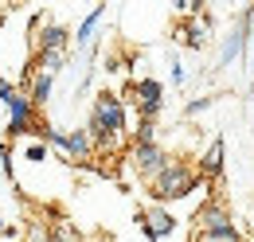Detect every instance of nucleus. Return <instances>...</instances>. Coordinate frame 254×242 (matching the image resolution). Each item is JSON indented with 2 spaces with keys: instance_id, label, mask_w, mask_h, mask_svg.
<instances>
[{
  "instance_id": "1",
  "label": "nucleus",
  "mask_w": 254,
  "mask_h": 242,
  "mask_svg": "<svg viewBox=\"0 0 254 242\" xmlns=\"http://www.w3.org/2000/svg\"><path fill=\"white\" fill-rule=\"evenodd\" d=\"M126 98L114 90H98L94 106H90V118H86V133L94 141L98 156H110V152L122 149V137H126Z\"/></svg>"
},
{
  "instance_id": "2",
  "label": "nucleus",
  "mask_w": 254,
  "mask_h": 242,
  "mask_svg": "<svg viewBox=\"0 0 254 242\" xmlns=\"http://www.w3.org/2000/svg\"><path fill=\"white\" fill-rule=\"evenodd\" d=\"M149 187V195H153V203H172V199H188L191 191H203V187H211V183L203 180L199 172H195V164H188V160H168V168L160 172L157 180L145 183Z\"/></svg>"
},
{
  "instance_id": "3",
  "label": "nucleus",
  "mask_w": 254,
  "mask_h": 242,
  "mask_svg": "<svg viewBox=\"0 0 254 242\" xmlns=\"http://www.w3.org/2000/svg\"><path fill=\"white\" fill-rule=\"evenodd\" d=\"M74 43V31L66 24H55L47 12H35L32 20V55H66Z\"/></svg>"
},
{
  "instance_id": "4",
  "label": "nucleus",
  "mask_w": 254,
  "mask_h": 242,
  "mask_svg": "<svg viewBox=\"0 0 254 242\" xmlns=\"http://www.w3.org/2000/svg\"><path fill=\"white\" fill-rule=\"evenodd\" d=\"M0 106L8 110V121H12V125L32 129L35 141H39V133H43V125H39V110L32 106V98L24 94V86H16V82L0 78Z\"/></svg>"
},
{
  "instance_id": "5",
  "label": "nucleus",
  "mask_w": 254,
  "mask_h": 242,
  "mask_svg": "<svg viewBox=\"0 0 254 242\" xmlns=\"http://www.w3.org/2000/svg\"><path fill=\"white\" fill-rule=\"evenodd\" d=\"M129 102L137 106V121H153L157 125L160 110H164V82L160 78H133V86H129Z\"/></svg>"
},
{
  "instance_id": "6",
  "label": "nucleus",
  "mask_w": 254,
  "mask_h": 242,
  "mask_svg": "<svg viewBox=\"0 0 254 242\" xmlns=\"http://www.w3.org/2000/svg\"><path fill=\"white\" fill-rule=\"evenodd\" d=\"M168 160H172V156H168V149H164L160 141H153V145H133V149H129V164H133V172L145 183L157 180L160 172L168 168Z\"/></svg>"
},
{
  "instance_id": "7",
  "label": "nucleus",
  "mask_w": 254,
  "mask_h": 242,
  "mask_svg": "<svg viewBox=\"0 0 254 242\" xmlns=\"http://www.w3.org/2000/svg\"><path fill=\"white\" fill-rule=\"evenodd\" d=\"M251 24H254V4H247V8L239 12V24H235V28L223 35V47H219V70H223V66H231L235 59H243V55H247Z\"/></svg>"
},
{
  "instance_id": "8",
  "label": "nucleus",
  "mask_w": 254,
  "mask_h": 242,
  "mask_svg": "<svg viewBox=\"0 0 254 242\" xmlns=\"http://www.w3.org/2000/svg\"><path fill=\"white\" fill-rule=\"evenodd\" d=\"M137 227H141V235L149 242H160L176 231V215L168 211V207H160V203H149V207L137 211Z\"/></svg>"
},
{
  "instance_id": "9",
  "label": "nucleus",
  "mask_w": 254,
  "mask_h": 242,
  "mask_svg": "<svg viewBox=\"0 0 254 242\" xmlns=\"http://www.w3.org/2000/svg\"><path fill=\"white\" fill-rule=\"evenodd\" d=\"M207 28H211V12H203L199 20H176V28H172V39L176 43H184L188 51H203L207 47Z\"/></svg>"
},
{
  "instance_id": "10",
  "label": "nucleus",
  "mask_w": 254,
  "mask_h": 242,
  "mask_svg": "<svg viewBox=\"0 0 254 242\" xmlns=\"http://www.w3.org/2000/svg\"><path fill=\"white\" fill-rule=\"evenodd\" d=\"M227 227H235V219H231L223 199H207L191 215V231H227Z\"/></svg>"
},
{
  "instance_id": "11",
  "label": "nucleus",
  "mask_w": 254,
  "mask_h": 242,
  "mask_svg": "<svg viewBox=\"0 0 254 242\" xmlns=\"http://www.w3.org/2000/svg\"><path fill=\"white\" fill-rule=\"evenodd\" d=\"M51 90H55V78L43 74V70H35L32 62H28V70H24V94L32 98L35 110H43V106L51 102Z\"/></svg>"
},
{
  "instance_id": "12",
  "label": "nucleus",
  "mask_w": 254,
  "mask_h": 242,
  "mask_svg": "<svg viewBox=\"0 0 254 242\" xmlns=\"http://www.w3.org/2000/svg\"><path fill=\"white\" fill-rule=\"evenodd\" d=\"M223 156H227V149H223V141L215 137V141H211V145L203 149V156H199V164H195V172H199V176H203L207 183H215V180L223 176V164H227Z\"/></svg>"
},
{
  "instance_id": "13",
  "label": "nucleus",
  "mask_w": 254,
  "mask_h": 242,
  "mask_svg": "<svg viewBox=\"0 0 254 242\" xmlns=\"http://www.w3.org/2000/svg\"><path fill=\"white\" fill-rule=\"evenodd\" d=\"M63 156H66V160H74V164H82V160H94V156H98L94 141H90V133H86V125L66 133V152H63Z\"/></svg>"
},
{
  "instance_id": "14",
  "label": "nucleus",
  "mask_w": 254,
  "mask_h": 242,
  "mask_svg": "<svg viewBox=\"0 0 254 242\" xmlns=\"http://www.w3.org/2000/svg\"><path fill=\"white\" fill-rule=\"evenodd\" d=\"M102 20H106V4H98L94 12L82 16V24L74 28V47H78V51H90V47H94V31H98Z\"/></svg>"
},
{
  "instance_id": "15",
  "label": "nucleus",
  "mask_w": 254,
  "mask_h": 242,
  "mask_svg": "<svg viewBox=\"0 0 254 242\" xmlns=\"http://www.w3.org/2000/svg\"><path fill=\"white\" fill-rule=\"evenodd\" d=\"M191 242H247L239 227H227V231H191Z\"/></svg>"
},
{
  "instance_id": "16",
  "label": "nucleus",
  "mask_w": 254,
  "mask_h": 242,
  "mask_svg": "<svg viewBox=\"0 0 254 242\" xmlns=\"http://www.w3.org/2000/svg\"><path fill=\"white\" fill-rule=\"evenodd\" d=\"M51 242H82V239H78V231H74L70 219H55L51 223Z\"/></svg>"
},
{
  "instance_id": "17",
  "label": "nucleus",
  "mask_w": 254,
  "mask_h": 242,
  "mask_svg": "<svg viewBox=\"0 0 254 242\" xmlns=\"http://www.w3.org/2000/svg\"><path fill=\"white\" fill-rule=\"evenodd\" d=\"M24 242H51V223L47 219H32L28 231H24Z\"/></svg>"
},
{
  "instance_id": "18",
  "label": "nucleus",
  "mask_w": 254,
  "mask_h": 242,
  "mask_svg": "<svg viewBox=\"0 0 254 242\" xmlns=\"http://www.w3.org/2000/svg\"><path fill=\"white\" fill-rule=\"evenodd\" d=\"M24 160H32V164H47V160H51V149H47L43 141H32V145L24 149Z\"/></svg>"
},
{
  "instance_id": "19",
  "label": "nucleus",
  "mask_w": 254,
  "mask_h": 242,
  "mask_svg": "<svg viewBox=\"0 0 254 242\" xmlns=\"http://www.w3.org/2000/svg\"><path fill=\"white\" fill-rule=\"evenodd\" d=\"M168 78H172V86H184L188 82V70H184V62L176 59V55L168 59Z\"/></svg>"
},
{
  "instance_id": "20",
  "label": "nucleus",
  "mask_w": 254,
  "mask_h": 242,
  "mask_svg": "<svg viewBox=\"0 0 254 242\" xmlns=\"http://www.w3.org/2000/svg\"><path fill=\"white\" fill-rule=\"evenodd\" d=\"M211 102H215V98H207V94H203V98H191L188 106H184V118H195V114H203V110H211Z\"/></svg>"
},
{
  "instance_id": "21",
  "label": "nucleus",
  "mask_w": 254,
  "mask_h": 242,
  "mask_svg": "<svg viewBox=\"0 0 254 242\" xmlns=\"http://www.w3.org/2000/svg\"><path fill=\"white\" fill-rule=\"evenodd\" d=\"M0 239H16V227H12V223H4V219H0Z\"/></svg>"
},
{
  "instance_id": "22",
  "label": "nucleus",
  "mask_w": 254,
  "mask_h": 242,
  "mask_svg": "<svg viewBox=\"0 0 254 242\" xmlns=\"http://www.w3.org/2000/svg\"><path fill=\"white\" fill-rule=\"evenodd\" d=\"M94 242H114V239H106V235H98V239H94Z\"/></svg>"
},
{
  "instance_id": "23",
  "label": "nucleus",
  "mask_w": 254,
  "mask_h": 242,
  "mask_svg": "<svg viewBox=\"0 0 254 242\" xmlns=\"http://www.w3.org/2000/svg\"><path fill=\"white\" fill-rule=\"evenodd\" d=\"M251 219H254V207H251Z\"/></svg>"
}]
</instances>
